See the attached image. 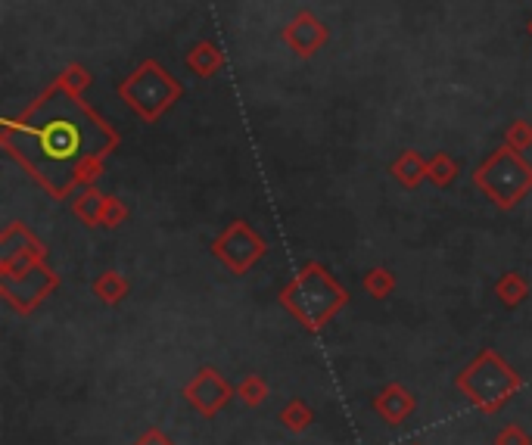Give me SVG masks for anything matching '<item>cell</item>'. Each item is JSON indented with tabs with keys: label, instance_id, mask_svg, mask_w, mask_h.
Masks as SVG:
<instances>
[{
	"label": "cell",
	"instance_id": "52a82bcc",
	"mask_svg": "<svg viewBox=\"0 0 532 445\" xmlns=\"http://www.w3.org/2000/svg\"><path fill=\"white\" fill-rule=\"evenodd\" d=\"M56 290H60V274H56L47 262L32 265L25 271L0 274V293H4V299L19 315H32L38 305Z\"/></svg>",
	"mask_w": 532,
	"mask_h": 445
},
{
	"label": "cell",
	"instance_id": "9c48e42d",
	"mask_svg": "<svg viewBox=\"0 0 532 445\" xmlns=\"http://www.w3.org/2000/svg\"><path fill=\"white\" fill-rule=\"evenodd\" d=\"M280 41L287 44V50L299 60H315L330 41V32L324 19H318L312 10H299L284 29H280Z\"/></svg>",
	"mask_w": 532,
	"mask_h": 445
},
{
	"label": "cell",
	"instance_id": "30bf717a",
	"mask_svg": "<svg viewBox=\"0 0 532 445\" xmlns=\"http://www.w3.org/2000/svg\"><path fill=\"white\" fill-rule=\"evenodd\" d=\"M234 396H237V386H231L215 368H200L184 386V399L203 417H215Z\"/></svg>",
	"mask_w": 532,
	"mask_h": 445
},
{
	"label": "cell",
	"instance_id": "3957f363",
	"mask_svg": "<svg viewBox=\"0 0 532 445\" xmlns=\"http://www.w3.org/2000/svg\"><path fill=\"white\" fill-rule=\"evenodd\" d=\"M116 94L131 106V113L140 122L156 125L184 97V85L159 60L150 57V60H140L131 69V75L119 81Z\"/></svg>",
	"mask_w": 532,
	"mask_h": 445
},
{
	"label": "cell",
	"instance_id": "7a4b0ae2",
	"mask_svg": "<svg viewBox=\"0 0 532 445\" xmlns=\"http://www.w3.org/2000/svg\"><path fill=\"white\" fill-rule=\"evenodd\" d=\"M277 299L308 333H318L349 302V293L336 284V277L321 262H305L290 281L280 287Z\"/></svg>",
	"mask_w": 532,
	"mask_h": 445
},
{
	"label": "cell",
	"instance_id": "ac0fdd59",
	"mask_svg": "<svg viewBox=\"0 0 532 445\" xmlns=\"http://www.w3.org/2000/svg\"><path fill=\"white\" fill-rule=\"evenodd\" d=\"M277 421L284 424L290 433H305L308 427L315 424V411H312V405L302 402V399H290L284 408H280Z\"/></svg>",
	"mask_w": 532,
	"mask_h": 445
},
{
	"label": "cell",
	"instance_id": "277c9868",
	"mask_svg": "<svg viewBox=\"0 0 532 445\" xmlns=\"http://www.w3.org/2000/svg\"><path fill=\"white\" fill-rule=\"evenodd\" d=\"M470 178L495 209L511 212L532 193V162L520 150L501 144L476 165Z\"/></svg>",
	"mask_w": 532,
	"mask_h": 445
},
{
	"label": "cell",
	"instance_id": "7402d4cb",
	"mask_svg": "<svg viewBox=\"0 0 532 445\" xmlns=\"http://www.w3.org/2000/svg\"><path fill=\"white\" fill-rule=\"evenodd\" d=\"M128 215H131V212H128L125 200H119V197H106V206H103V215H100V228L116 231V228L125 225Z\"/></svg>",
	"mask_w": 532,
	"mask_h": 445
},
{
	"label": "cell",
	"instance_id": "7c38bea8",
	"mask_svg": "<svg viewBox=\"0 0 532 445\" xmlns=\"http://www.w3.org/2000/svg\"><path fill=\"white\" fill-rule=\"evenodd\" d=\"M184 66L196 78H215L224 69V53L215 41H196L184 53Z\"/></svg>",
	"mask_w": 532,
	"mask_h": 445
},
{
	"label": "cell",
	"instance_id": "e0dca14e",
	"mask_svg": "<svg viewBox=\"0 0 532 445\" xmlns=\"http://www.w3.org/2000/svg\"><path fill=\"white\" fill-rule=\"evenodd\" d=\"M458 175H461V165H458L455 156H448V153L439 150V153H433V156L427 159V181H430L433 187H439V190L452 187Z\"/></svg>",
	"mask_w": 532,
	"mask_h": 445
},
{
	"label": "cell",
	"instance_id": "4fadbf2b",
	"mask_svg": "<svg viewBox=\"0 0 532 445\" xmlns=\"http://www.w3.org/2000/svg\"><path fill=\"white\" fill-rule=\"evenodd\" d=\"M389 175L396 184H402L405 190H417L427 181V159L417 150H402L389 165Z\"/></svg>",
	"mask_w": 532,
	"mask_h": 445
},
{
	"label": "cell",
	"instance_id": "484cf974",
	"mask_svg": "<svg viewBox=\"0 0 532 445\" xmlns=\"http://www.w3.org/2000/svg\"><path fill=\"white\" fill-rule=\"evenodd\" d=\"M526 32H529V38H532V19L526 22Z\"/></svg>",
	"mask_w": 532,
	"mask_h": 445
},
{
	"label": "cell",
	"instance_id": "5b68a950",
	"mask_svg": "<svg viewBox=\"0 0 532 445\" xmlns=\"http://www.w3.org/2000/svg\"><path fill=\"white\" fill-rule=\"evenodd\" d=\"M455 386L464 393V399L480 408L483 414H498L520 393V374L504 361L495 349H483L470 365L455 377Z\"/></svg>",
	"mask_w": 532,
	"mask_h": 445
},
{
	"label": "cell",
	"instance_id": "d4e9b609",
	"mask_svg": "<svg viewBox=\"0 0 532 445\" xmlns=\"http://www.w3.org/2000/svg\"><path fill=\"white\" fill-rule=\"evenodd\" d=\"M131 445H175L172 439H168L162 430H156V427H150L147 433H140Z\"/></svg>",
	"mask_w": 532,
	"mask_h": 445
},
{
	"label": "cell",
	"instance_id": "cb8c5ba5",
	"mask_svg": "<svg viewBox=\"0 0 532 445\" xmlns=\"http://www.w3.org/2000/svg\"><path fill=\"white\" fill-rule=\"evenodd\" d=\"M495 445H532L529 433L517 424H508V427H501L498 436H495Z\"/></svg>",
	"mask_w": 532,
	"mask_h": 445
},
{
	"label": "cell",
	"instance_id": "8992f818",
	"mask_svg": "<svg viewBox=\"0 0 532 445\" xmlns=\"http://www.w3.org/2000/svg\"><path fill=\"white\" fill-rule=\"evenodd\" d=\"M265 253H268V243L249 221H231L212 240V256L237 277L249 274V268H256L265 259Z\"/></svg>",
	"mask_w": 532,
	"mask_h": 445
},
{
	"label": "cell",
	"instance_id": "44dd1931",
	"mask_svg": "<svg viewBox=\"0 0 532 445\" xmlns=\"http://www.w3.org/2000/svg\"><path fill=\"white\" fill-rule=\"evenodd\" d=\"M271 393V386L262 374H246L240 383H237V399L246 405V408H259Z\"/></svg>",
	"mask_w": 532,
	"mask_h": 445
},
{
	"label": "cell",
	"instance_id": "603a6c76",
	"mask_svg": "<svg viewBox=\"0 0 532 445\" xmlns=\"http://www.w3.org/2000/svg\"><path fill=\"white\" fill-rule=\"evenodd\" d=\"M504 144L526 153L532 147V122H526V119L511 122L508 128H504Z\"/></svg>",
	"mask_w": 532,
	"mask_h": 445
},
{
	"label": "cell",
	"instance_id": "5bb4252c",
	"mask_svg": "<svg viewBox=\"0 0 532 445\" xmlns=\"http://www.w3.org/2000/svg\"><path fill=\"white\" fill-rule=\"evenodd\" d=\"M106 206V193H100V187H81L72 200V215L81 221L84 228H100V215Z\"/></svg>",
	"mask_w": 532,
	"mask_h": 445
},
{
	"label": "cell",
	"instance_id": "6da1fadb",
	"mask_svg": "<svg viewBox=\"0 0 532 445\" xmlns=\"http://www.w3.org/2000/svg\"><path fill=\"white\" fill-rule=\"evenodd\" d=\"M0 147L53 200H69L72 190L94 187L103 178L106 156L119 147V131L94 113L84 97L53 81L19 116L0 119Z\"/></svg>",
	"mask_w": 532,
	"mask_h": 445
},
{
	"label": "cell",
	"instance_id": "9a60e30c",
	"mask_svg": "<svg viewBox=\"0 0 532 445\" xmlns=\"http://www.w3.org/2000/svg\"><path fill=\"white\" fill-rule=\"evenodd\" d=\"M495 296H498V302L504 305V309H517V305L526 302V296H529L526 277L520 271H504L495 281Z\"/></svg>",
	"mask_w": 532,
	"mask_h": 445
},
{
	"label": "cell",
	"instance_id": "ffe728a7",
	"mask_svg": "<svg viewBox=\"0 0 532 445\" xmlns=\"http://www.w3.org/2000/svg\"><path fill=\"white\" fill-rule=\"evenodd\" d=\"M53 81H56V85H60L63 91L84 97V94H88V88L94 85V75H91V69H84L81 63H69Z\"/></svg>",
	"mask_w": 532,
	"mask_h": 445
},
{
	"label": "cell",
	"instance_id": "8fae6325",
	"mask_svg": "<svg viewBox=\"0 0 532 445\" xmlns=\"http://www.w3.org/2000/svg\"><path fill=\"white\" fill-rule=\"evenodd\" d=\"M414 405H417V399L408 393L402 383H386L380 393L374 396V411L383 417L389 427L405 424L408 417L414 414Z\"/></svg>",
	"mask_w": 532,
	"mask_h": 445
},
{
	"label": "cell",
	"instance_id": "ba28073f",
	"mask_svg": "<svg viewBox=\"0 0 532 445\" xmlns=\"http://www.w3.org/2000/svg\"><path fill=\"white\" fill-rule=\"evenodd\" d=\"M41 262H47V246L19 221L7 225V231L0 234V274L25 271Z\"/></svg>",
	"mask_w": 532,
	"mask_h": 445
},
{
	"label": "cell",
	"instance_id": "2e32d148",
	"mask_svg": "<svg viewBox=\"0 0 532 445\" xmlns=\"http://www.w3.org/2000/svg\"><path fill=\"white\" fill-rule=\"evenodd\" d=\"M91 293L103 302V305H119L128 293H131V284L119 271H103L97 281L91 284Z\"/></svg>",
	"mask_w": 532,
	"mask_h": 445
},
{
	"label": "cell",
	"instance_id": "d6986e66",
	"mask_svg": "<svg viewBox=\"0 0 532 445\" xmlns=\"http://www.w3.org/2000/svg\"><path fill=\"white\" fill-rule=\"evenodd\" d=\"M361 290L368 293L371 299H386V296H392V290H396V274H392L389 268H383V265H377L371 271H364Z\"/></svg>",
	"mask_w": 532,
	"mask_h": 445
}]
</instances>
